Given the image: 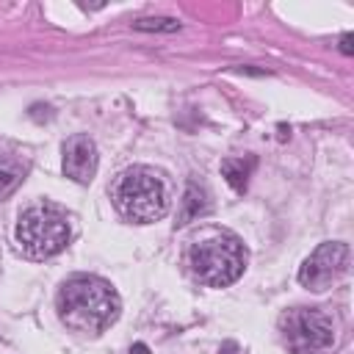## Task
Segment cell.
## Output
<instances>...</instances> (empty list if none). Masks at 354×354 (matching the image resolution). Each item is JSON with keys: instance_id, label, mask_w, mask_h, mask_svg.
<instances>
[{"instance_id": "6da1fadb", "label": "cell", "mask_w": 354, "mask_h": 354, "mask_svg": "<svg viewBox=\"0 0 354 354\" xmlns=\"http://www.w3.org/2000/svg\"><path fill=\"white\" fill-rule=\"evenodd\" d=\"M122 301L111 282L94 274L69 277L58 290V315L61 321L83 335H100L119 318Z\"/></svg>"}, {"instance_id": "7a4b0ae2", "label": "cell", "mask_w": 354, "mask_h": 354, "mask_svg": "<svg viewBox=\"0 0 354 354\" xmlns=\"http://www.w3.org/2000/svg\"><path fill=\"white\" fill-rule=\"evenodd\" d=\"M111 199L116 210L136 224H149L166 216L171 188L160 169L152 166H130L116 174L111 185Z\"/></svg>"}, {"instance_id": "3957f363", "label": "cell", "mask_w": 354, "mask_h": 354, "mask_svg": "<svg viewBox=\"0 0 354 354\" xmlns=\"http://www.w3.org/2000/svg\"><path fill=\"white\" fill-rule=\"evenodd\" d=\"M188 263L199 282L210 288H227L243 274L246 249L238 235L227 230H210L191 243Z\"/></svg>"}, {"instance_id": "277c9868", "label": "cell", "mask_w": 354, "mask_h": 354, "mask_svg": "<svg viewBox=\"0 0 354 354\" xmlns=\"http://www.w3.org/2000/svg\"><path fill=\"white\" fill-rule=\"evenodd\" d=\"M69 216L53 202H36L25 207L14 227V241L30 260H47L58 254L69 243Z\"/></svg>"}, {"instance_id": "5b68a950", "label": "cell", "mask_w": 354, "mask_h": 354, "mask_svg": "<svg viewBox=\"0 0 354 354\" xmlns=\"http://www.w3.org/2000/svg\"><path fill=\"white\" fill-rule=\"evenodd\" d=\"M282 340L293 354H326L335 343V321L315 307H296L279 318Z\"/></svg>"}, {"instance_id": "8992f818", "label": "cell", "mask_w": 354, "mask_h": 354, "mask_svg": "<svg viewBox=\"0 0 354 354\" xmlns=\"http://www.w3.org/2000/svg\"><path fill=\"white\" fill-rule=\"evenodd\" d=\"M348 274V246L340 241L321 243L299 268V282L307 290H326Z\"/></svg>"}, {"instance_id": "52a82bcc", "label": "cell", "mask_w": 354, "mask_h": 354, "mask_svg": "<svg viewBox=\"0 0 354 354\" xmlns=\"http://www.w3.org/2000/svg\"><path fill=\"white\" fill-rule=\"evenodd\" d=\"M97 147L88 136H72L64 144V174L75 183H88L97 171Z\"/></svg>"}, {"instance_id": "ba28073f", "label": "cell", "mask_w": 354, "mask_h": 354, "mask_svg": "<svg viewBox=\"0 0 354 354\" xmlns=\"http://www.w3.org/2000/svg\"><path fill=\"white\" fill-rule=\"evenodd\" d=\"M210 210V202H207V191L199 185V183H188L185 194H183V205H180V221L177 224H188L199 216H205Z\"/></svg>"}, {"instance_id": "9c48e42d", "label": "cell", "mask_w": 354, "mask_h": 354, "mask_svg": "<svg viewBox=\"0 0 354 354\" xmlns=\"http://www.w3.org/2000/svg\"><path fill=\"white\" fill-rule=\"evenodd\" d=\"M25 180V166L8 152H0V202L17 191V185Z\"/></svg>"}, {"instance_id": "30bf717a", "label": "cell", "mask_w": 354, "mask_h": 354, "mask_svg": "<svg viewBox=\"0 0 354 354\" xmlns=\"http://www.w3.org/2000/svg\"><path fill=\"white\" fill-rule=\"evenodd\" d=\"M254 160H243V158H227L221 160V171L227 177V183L235 188V191H243L246 188V180H249V171H252Z\"/></svg>"}, {"instance_id": "8fae6325", "label": "cell", "mask_w": 354, "mask_h": 354, "mask_svg": "<svg viewBox=\"0 0 354 354\" xmlns=\"http://www.w3.org/2000/svg\"><path fill=\"white\" fill-rule=\"evenodd\" d=\"M136 28L138 30H166V33H171V30H180V22L169 19V17H147V19H138Z\"/></svg>"}, {"instance_id": "7c38bea8", "label": "cell", "mask_w": 354, "mask_h": 354, "mask_svg": "<svg viewBox=\"0 0 354 354\" xmlns=\"http://www.w3.org/2000/svg\"><path fill=\"white\" fill-rule=\"evenodd\" d=\"M340 50H343L346 55H351V53H354V47H351V33H346V36L340 39Z\"/></svg>"}, {"instance_id": "4fadbf2b", "label": "cell", "mask_w": 354, "mask_h": 354, "mask_svg": "<svg viewBox=\"0 0 354 354\" xmlns=\"http://www.w3.org/2000/svg\"><path fill=\"white\" fill-rule=\"evenodd\" d=\"M130 354H149V348H147L144 343H136V346L130 348Z\"/></svg>"}]
</instances>
